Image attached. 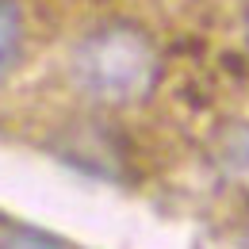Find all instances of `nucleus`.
<instances>
[{
	"label": "nucleus",
	"instance_id": "obj_1",
	"mask_svg": "<svg viewBox=\"0 0 249 249\" xmlns=\"http://www.w3.org/2000/svg\"><path fill=\"white\" fill-rule=\"evenodd\" d=\"M69 81L100 107H134L161 85V50L146 27L130 19H104L73 42Z\"/></svg>",
	"mask_w": 249,
	"mask_h": 249
},
{
	"label": "nucleus",
	"instance_id": "obj_2",
	"mask_svg": "<svg viewBox=\"0 0 249 249\" xmlns=\"http://www.w3.org/2000/svg\"><path fill=\"white\" fill-rule=\"evenodd\" d=\"M215 165L230 180H246L249 184V119L222 126L215 142Z\"/></svg>",
	"mask_w": 249,
	"mask_h": 249
},
{
	"label": "nucleus",
	"instance_id": "obj_3",
	"mask_svg": "<svg viewBox=\"0 0 249 249\" xmlns=\"http://www.w3.org/2000/svg\"><path fill=\"white\" fill-rule=\"evenodd\" d=\"M23 12L16 0H0V77L8 69H16L23 54Z\"/></svg>",
	"mask_w": 249,
	"mask_h": 249
},
{
	"label": "nucleus",
	"instance_id": "obj_4",
	"mask_svg": "<svg viewBox=\"0 0 249 249\" xmlns=\"http://www.w3.org/2000/svg\"><path fill=\"white\" fill-rule=\"evenodd\" d=\"M0 249H69L54 234H42L35 226H8L0 230Z\"/></svg>",
	"mask_w": 249,
	"mask_h": 249
},
{
	"label": "nucleus",
	"instance_id": "obj_5",
	"mask_svg": "<svg viewBox=\"0 0 249 249\" xmlns=\"http://www.w3.org/2000/svg\"><path fill=\"white\" fill-rule=\"evenodd\" d=\"M246 42H249V8H246Z\"/></svg>",
	"mask_w": 249,
	"mask_h": 249
},
{
	"label": "nucleus",
	"instance_id": "obj_6",
	"mask_svg": "<svg viewBox=\"0 0 249 249\" xmlns=\"http://www.w3.org/2000/svg\"><path fill=\"white\" fill-rule=\"evenodd\" d=\"M246 249H249V234H246Z\"/></svg>",
	"mask_w": 249,
	"mask_h": 249
}]
</instances>
